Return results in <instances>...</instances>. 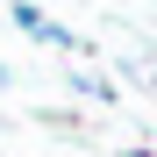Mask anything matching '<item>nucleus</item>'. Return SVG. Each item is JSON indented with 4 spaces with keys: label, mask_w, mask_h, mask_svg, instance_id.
<instances>
[{
    "label": "nucleus",
    "mask_w": 157,
    "mask_h": 157,
    "mask_svg": "<svg viewBox=\"0 0 157 157\" xmlns=\"http://www.w3.org/2000/svg\"><path fill=\"white\" fill-rule=\"evenodd\" d=\"M71 86L86 93V100H114V78H100V71H86V64L71 71Z\"/></svg>",
    "instance_id": "f257e3e1"
},
{
    "label": "nucleus",
    "mask_w": 157,
    "mask_h": 157,
    "mask_svg": "<svg viewBox=\"0 0 157 157\" xmlns=\"http://www.w3.org/2000/svg\"><path fill=\"white\" fill-rule=\"evenodd\" d=\"M7 14H14V29H21V36H43V7H29V0H14Z\"/></svg>",
    "instance_id": "f03ea898"
},
{
    "label": "nucleus",
    "mask_w": 157,
    "mask_h": 157,
    "mask_svg": "<svg viewBox=\"0 0 157 157\" xmlns=\"http://www.w3.org/2000/svg\"><path fill=\"white\" fill-rule=\"evenodd\" d=\"M121 157H157V150H143V143H136V150H121Z\"/></svg>",
    "instance_id": "7ed1b4c3"
}]
</instances>
